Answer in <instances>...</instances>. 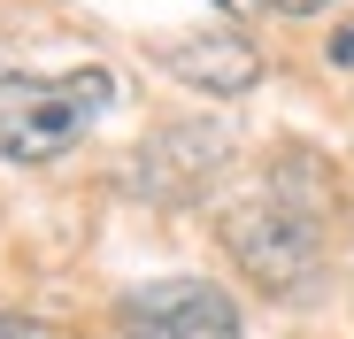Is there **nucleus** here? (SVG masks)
<instances>
[{
	"mask_svg": "<svg viewBox=\"0 0 354 339\" xmlns=\"http://www.w3.org/2000/svg\"><path fill=\"white\" fill-rule=\"evenodd\" d=\"M324 223H331V170L316 154H277L270 178L223 208V247L270 301H301L324 277Z\"/></svg>",
	"mask_w": 354,
	"mask_h": 339,
	"instance_id": "nucleus-1",
	"label": "nucleus"
},
{
	"mask_svg": "<svg viewBox=\"0 0 354 339\" xmlns=\"http://www.w3.org/2000/svg\"><path fill=\"white\" fill-rule=\"evenodd\" d=\"M115 108V77L100 62L54 77H0V162H62L100 116Z\"/></svg>",
	"mask_w": 354,
	"mask_h": 339,
	"instance_id": "nucleus-2",
	"label": "nucleus"
},
{
	"mask_svg": "<svg viewBox=\"0 0 354 339\" xmlns=\"http://www.w3.org/2000/svg\"><path fill=\"white\" fill-rule=\"evenodd\" d=\"M115 324H124V339H247L239 301L208 277H154L115 301Z\"/></svg>",
	"mask_w": 354,
	"mask_h": 339,
	"instance_id": "nucleus-3",
	"label": "nucleus"
},
{
	"mask_svg": "<svg viewBox=\"0 0 354 339\" xmlns=\"http://www.w3.org/2000/svg\"><path fill=\"white\" fill-rule=\"evenodd\" d=\"M223 154H231L223 124H162L139 147V193L147 201H193V193L216 185Z\"/></svg>",
	"mask_w": 354,
	"mask_h": 339,
	"instance_id": "nucleus-4",
	"label": "nucleus"
},
{
	"mask_svg": "<svg viewBox=\"0 0 354 339\" xmlns=\"http://www.w3.org/2000/svg\"><path fill=\"white\" fill-rule=\"evenodd\" d=\"M154 62H162L177 85L216 93V100H239V93L262 85V54H254L239 31H185V39H162Z\"/></svg>",
	"mask_w": 354,
	"mask_h": 339,
	"instance_id": "nucleus-5",
	"label": "nucleus"
},
{
	"mask_svg": "<svg viewBox=\"0 0 354 339\" xmlns=\"http://www.w3.org/2000/svg\"><path fill=\"white\" fill-rule=\"evenodd\" d=\"M0 339H70L62 324H39V316H8L0 309Z\"/></svg>",
	"mask_w": 354,
	"mask_h": 339,
	"instance_id": "nucleus-6",
	"label": "nucleus"
},
{
	"mask_svg": "<svg viewBox=\"0 0 354 339\" xmlns=\"http://www.w3.org/2000/svg\"><path fill=\"white\" fill-rule=\"evenodd\" d=\"M270 16H316V8H331V0H262Z\"/></svg>",
	"mask_w": 354,
	"mask_h": 339,
	"instance_id": "nucleus-7",
	"label": "nucleus"
},
{
	"mask_svg": "<svg viewBox=\"0 0 354 339\" xmlns=\"http://www.w3.org/2000/svg\"><path fill=\"white\" fill-rule=\"evenodd\" d=\"M331 62H339V70H354V24H346V31L331 39Z\"/></svg>",
	"mask_w": 354,
	"mask_h": 339,
	"instance_id": "nucleus-8",
	"label": "nucleus"
},
{
	"mask_svg": "<svg viewBox=\"0 0 354 339\" xmlns=\"http://www.w3.org/2000/svg\"><path fill=\"white\" fill-rule=\"evenodd\" d=\"M216 8H231V16H254V8H262V0H216Z\"/></svg>",
	"mask_w": 354,
	"mask_h": 339,
	"instance_id": "nucleus-9",
	"label": "nucleus"
}]
</instances>
